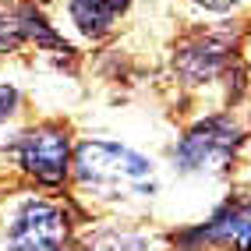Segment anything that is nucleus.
I'll return each mask as SVG.
<instances>
[{
    "instance_id": "6e6552de",
    "label": "nucleus",
    "mask_w": 251,
    "mask_h": 251,
    "mask_svg": "<svg viewBox=\"0 0 251 251\" xmlns=\"http://www.w3.org/2000/svg\"><path fill=\"white\" fill-rule=\"evenodd\" d=\"M198 4H205V7H212V11H226V7H233V4H241V0H198Z\"/></svg>"
},
{
    "instance_id": "f03ea898",
    "label": "nucleus",
    "mask_w": 251,
    "mask_h": 251,
    "mask_svg": "<svg viewBox=\"0 0 251 251\" xmlns=\"http://www.w3.org/2000/svg\"><path fill=\"white\" fill-rule=\"evenodd\" d=\"M68 244V216L53 202L32 198L11 223V251H64Z\"/></svg>"
},
{
    "instance_id": "f257e3e1",
    "label": "nucleus",
    "mask_w": 251,
    "mask_h": 251,
    "mask_svg": "<svg viewBox=\"0 0 251 251\" xmlns=\"http://www.w3.org/2000/svg\"><path fill=\"white\" fill-rule=\"evenodd\" d=\"M75 174L85 188H96L99 195H149L156 188L152 163L124 145H110V142L78 145Z\"/></svg>"
},
{
    "instance_id": "39448f33",
    "label": "nucleus",
    "mask_w": 251,
    "mask_h": 251,
    "mask_svg": "<svg viewBox=\"0 0 251 251\" xmlns=\"http://www.w3.org/2000/svg\"><path fill=\"white\" fill-rule=\"evenodd\" d=\"M180 241L188 244L184 251H195L202 241H220V244H233V251H251V202L223 209L209 226H198L191 233H184Z\"/></svg>"
},
{
    "instance_id": "0eeeda50",
    "label": "nucleus",
    "mask_w": 251,
    "mask_h": 251,
    "mask_svg": "<svg viewBox=\"0 0 251 251\" xmlns=\"http://www.w3.org/2000/svg\"><path fill=\"white\" fill-rule=\"evenodd\" d=\"M14 103H18V92L0 85V121H7V117L14 113Z\"/></svg>"
},
{
    "instance_id": "423d86ee",
    "label": "nucleus",
    "mask_w": 251,
    "mask_h": 251,
    "mask_svg": "<svg viewBox=\"0 0 251 251\" xmlns=\"http://www.w3.org/2000/svg\"><path fill=\"white\" fill-rule=\"evenodd\" d=\"M124 7L127 0H71V18L85 36H103Z\"/></svg>"
},
{
    "instance_id": "7ed1b4c3",
    "label": "nucleus",
    "mask_w": 251,
    "mask_h": 251,
    "mask_svg": "<svg viewBox=\"0 0 251 251\" xmlns=\"http://www.w3.org/2000/svg\"><path fill=\"white\" fill-rule=\"evenodd\" d=\"M237 149V127L226 117H209L198 127H191L177 145L180 170H205V166H226Z\"/></svg>"
},
{
    "instance_id": "20e7f679",
    "label": "nucleus",
    "mask_w": 251,
    "mask_h": 251,
    "mask_svg": "<svg viewBox=\"0 0 251 251\" xmlns=\"http://www.w3.org/2000/svg\"><path fill=\"white\" fill-rule=\"evenodd\" d=\"M14 159L43 184H60L68 170V138L60 127H32L14 142Z\"/></svg>"
}]
</instances>
